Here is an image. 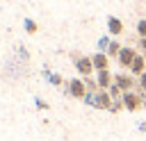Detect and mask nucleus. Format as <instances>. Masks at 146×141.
Returning <instances> with one entry per match:
<instances>
[{
  "label": "nucleus",
  "instance_id": "obj_1",
  "mask_svg": "<svg viewBox=\"0 0 146 141\" xmlns=\"http://www.w3.org/2000/svg\"><path fill=\"white\" fill-rule=\"evenodd\" d=\"M62 91H64L66 96L75 98V100H84V96L89 93V89H87V84H84L82 77H71V80H66V84L62 86Z\"/></svg>",
  "mask_w": 146,
  "mask_h": 141
},
{
  "label": "nucleus",
  "instance_id": "obj_2",
  "mask_svg": "<svg viewBox=\"0 0 146 141\" xmlns=\"http://www.w3.org/2000/svg\"><path fill=\"white\" fill-rule=\"evenodd\" d=\"M71 59H73V66L75 70L80 73V77H91V73L96 70L94 68V61H91V55H80V52H71Z\"/></svg>",
  "mask_w": 146,
  "mask_h": 141
},
{
  "label": "nucleus",
  "instance_id": "obj_3",
  "mask_svg": "<svg viewBox=\"0 0 146 141\" xmlns=\"http://www.w3.org/2000/svg\"><path fill=\"white\" fill-rule=\"evenodd\" d=\"M121 102H123V109H125V111H137V109L146 107L144 93H139V91H125V93L121 96Z\"/></svg>",
  "mask_w": 146,
  "mask_h": 141
},
{
  "label": "nucleus",
  "instance_id": "obj_4",
  "mask_svg": "<svg viewBox=\"0 0 146 141\" xmlns=\"http://www.w3.org/2000/svg\"><path fill=\"white\" fill-rule=\"evenodd\" d=\"M137 52H139V50H135L132 45H123V48H121V52H119V57H116L119 66H123V68H130V64H132V59L137 57Z\"/></svg>",
  "mask_w": 146,
  "mask_h": 141
},
{
  "label": "nucleus",
  "instance_id": "obj_5",
  "mask_svg": "<svg viewBox=\"0 0 146 141\" xmlns=\"http://www.w3.org/2000/svg\"><path fill=\"white\" fill-rule=\"evenodd\" d=\"M114 84H119V89L125 91H135V77L130 73H114Z\"/></svg>",
  "mask_w": 146,
  "mask_h": 141
},
{
  "label": "nucleus",
  "instance_id": "obj_6",
  "mask_svg": "<svg viewBox=\"0 0 146 141\" xmlns=\"http://www.w3.org/2000/svg\"><path fill=\"white\" fill-rule=\"evenodd\" d=\"M96 82H98V89H110V84L114 82V73L110 68L96 70Z\"/></svg>",
  "mask_w": 146,
  "mask_h": 141
},
{
  "label": "nucleus",
  "instance_id": "obj_7",
  "mask_svg": "<svg viewBox=\"0 0 146 141\" xmlns=\"http://www.w3.org/2000/svg\"><path fill=\"white\" fill-rule=\"evenodd\" d=\"M130 75H135V77H139L144 70H146V57L141 55V52H137V57L132 59V64H130Z\"/></svg>",
  "mask_w": 146,
  "mask_h": 141
},
{
  "label": "nucleus",
  "instance_id": "obj_8",
  "mask_svg": "<svg viewBox=\"0 0 146 141\" xmlns=\"http://www.w3.org/2000/svg\"><path fill=\"white\" fill-rule=\"evenodd\" d=\"M84 105H89V107H94V109H103V98H100V89L98 91H89L87 96H84V100H82Z\"/></svg>",
  "mask_w": 146,
  "mask_h": 141
},
{
  "label": "nucleus",
  "instance_id": "obj_9",
  "mask_svg": "<svg viewBox=\"0 0 146 141\" xmlns=\"http://www.w3.org/2000/svg\"><path fill=\"white\" fill-rule=\"evenodd\" d=\"M107 30H110V36H119L123 32V23L119 16H107Z\"/></svg>",
  "mask_w": 146,
  "mask_h": 141
},
{
  "label": "nucleus",
  "instance_id": "obj_10",
  "mask_svg": "<svg viewBox=\"0 0 146 141\" xmlns=\"http://www.w3.org/2000/svg\"><path fill=\"white\" fill-rule=\"evenodd\" d=\"M91 61H94V68H96V70L110 68V57H107L105 52H94V55H91Z\"/></svg>",
  "mask_w": 146,
  "mask_h": 141
},
{
  "label": "nucleus",
  "instance_id": "obj_11",
  "mask_svg": "<svg viewBox=\"0 0 146 141\" xmlns=\"http://www.w3.org/2000/svg\"><path fill=\"white\" fill-rule=\"evenodd\" d=\"M43 77H46V80H48L52 86H59V89L66 84V80H64L59 73H52V70H48V68H43Z\"/></svg>",
  "mask_w": 146,
  "mask_h": 141
},
{
  "label": "nucleus",
  "instance_id": "obj_12",
  "mask_svg": "<svg viewBox=\"0 0 146 141\" xmlns=\"http://www.w3.org/2000/svg\"><path fill=\"white\" fill-rule=\"evenodd\" d=\"M121 48H123V45H121L119 41H114V39H112V41H110V45H107V52H105V55H107L110 59H116V57H119V52H121Z\"/></svg>",
  "mask_w": 146,
  "mask_h": 141
},
{
  "label": "nucleus",
  "instance_id": "obj_13",
  "mask_svg": "<svg viewBox=\"0 0 146 141\" xmlns=\"http://www.w3.org/2000/svg\"><path fill=\"white\" fill-rule=\"evenodd\" d=\"M23 27H25V32H27V34H36V32H39V25H36L32 18H25Z\"/></svg>",
  "mask_w": 146,
  "mask_h": 141
},
{
  "label": "nucleus",
  "instance_id": "obj_14",
  "mask_svg": "<svg viewBox=\"0 0 146 141\" xmlns=\"http://www.w3.org/2000/svg\"><path fill=\"white\" fill-rule=\"evenodd\" d=\"M110 41H112V36H110V34L100 36V39H98V52H107V45H110Z\"/></svg>",
  "mask_w": 146,
  "mask_h": 141
},
{
  "label": "nucleus",
  "instance_id": "obj_15",
  "mask_svg": "<svg viewBox=\"0 0 146 141\" xmlns=\"http://www.w3.org/2000/svg\"><path fill=\"white\" fill-rule=\"evenodd\" d=\"M107 91H110L112 100H121V96H123V91H121V89H119V84H114V82L110 84V89H107Z\"/></svg>",
  "mask_w": 146,
  "mask_h": 141
},
{
  "label": "nucleus",
  "instance_id": "obj_16",
  "mask_svg": "<svg viewBox=\"0 0 146 141\" xmlns=\"http://www.w3.org/2000/svg\"><path fill=\"white\" fill-rule=\"evenodd\" d=\"M137 34H139V39H146V18L137 20Z\"/></svg>",
  "mask_w": 146,
  "mask_h": 141
},
{
  "label": "nucleus",
  "instance_id": "obj_17",
  "mask_svg": "<svg viewBox=\"0 0 146 141\" xmlns=\"http://www.w3.org/2000/svg\"><path fill=\"white\" fill-rule=\"evenodd\" d=\"M121 109H123V102H121V100H112V105H110L107 111H110V114H119Z\"/></svg>",
  "mask_w": 146,
  "mask_h": 141
},
{
  "label": "nucleus",
  "instance_id": "obj_18",
  "mask_svg": "<svg viewBox=\"0 0 146 141\" xmlns=\"http://www.w3.org/2000/svg\"><path fill=\"white\" fill-rule=\"evenodd\" d=\"M137 91H139V93H144V96H146V70H144V73H141V75H139V89H137Z\"/></svg>",
  "mask_w": 146,
  "mask_h": 141
},
{
  "label": "nucleus",
  "instance_id": "obj_19",
  "mask_svg": "<svg viewBox=\"0 0 146 141\" xmlns=\"http://www.w3.org/2000/svg\"><path fill=\"white\" fill-rule=\"evenodd\" d=\"M34 105H36V109H41V111H43V109H48V107H50V105H48V102H46V100H41V98H34Z\"/></svg>",
  "mask_w": 146,
  "mask_h": 141
},
{
  "label": "nucleus",
  "instance_id": "obj_20",
  "mask_svg": "<svg viewBox=\"0 0 146 141\" xmlns=\"http://www.w3.org/2000/svg\"><path fill=\"white\" fill-rule=\"evenodd\" d=\"M137 50H141V55H146V39H139L137 41Z\"/></svg>",
  "mask_w": 146,
  "mask_h": 141
},
{
  "label": "nucleus",
  "instance_id": "obj_21",
  "mask_svg": "<svg viewBox=\"0 0 146 141\" xmlns=\"http://www.w3.org/2000/svg\"><path fill=\"white\" fill-rule=\"evenodd\" d=\"M137 130H139V132H146V123H139V125H137Z\"/></svg>",
  "mask_w": 146,
  "mask_h": 141
},
{
  "label": "nucleus",
  "instance_id": "obj_22",
  "mask_svg": "<svg viewBox=\"0 0 146 141\" xmlns=\"http://www.w3.org/2000/svg\"><path fill=\"white\" fill-rule=\"evenodd\" d=\"M144 57H146V55H144Z\"/></svg>",
  "mask_w": 146,
  "mask_h": 141
}]
</instances>
